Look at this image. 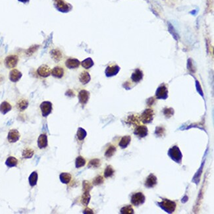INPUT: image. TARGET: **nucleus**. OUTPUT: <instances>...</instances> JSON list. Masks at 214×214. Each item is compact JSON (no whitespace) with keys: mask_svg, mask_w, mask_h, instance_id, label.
<instances>
[{"mask_svg":"<svg viewBox=\"0 0 214 214\" xmlns=\"http://www.w3.org/2000/svg\"><path fill=\"white\" fill-rule=\"evenodd\" d=\"M158 205L163 210H164L168 213H172L174 212L177 207V204L175 202L168 200V199H163V200L157 203Z\"/></svg>","mask_w":214,"mask_h":214,"instance_id":"obj_1","label":"nucleus"},{"mask_svg":"<svg viewBox=\"0 0 214 214\" xmlns=\"http://www.w3.org/2000/svg\"><path fill=\"white\" fill-rule=\"evenodd\" d=\"M168 156L174 161L181 164L183 158V154L179 148L177 146H174L168 151Z\"/></svg>","mask_w":214,"mask_h":214,"instance_id":"obj_2","label":"nucleus"},{"mask_svg":"<svg viewBox=\"0 0 214 214\" xmlns=\"http://www.w3.org/2000/svg\"><path fill=\"white\" fill-rule=\"evenodd\" d=\"M154 112L151 109H146L140 117V121L144 124L150 123L154 119Z\"/></svg>","mask_w":214,"mask_h":214,"instance_id":"obj_3","label":"nucleus"},{"mask_svg":"<svg viewBox=\"0 0 214 214\" xmlns=\"http://www.w3.org/2000/svg\"><path fill=\"white\" fill-rule=\"evenodd\" d=\"M146 200V197L144 194L141 192H138L136 193H134L131 199V202L133 206H139L140 205L143 204Z\"/></svg>","mask_w":214,"mask_h":214,"instance_id":"obj_4","label":"nucleus"},{"mask_svg":"<svg viewBox=\"0 0 214 214\" xmlns=\"http://www.w3.org/2000/svg\"><path fill=\"white\" fill-rule=\"evenodd\" d=\"M19 62V57L16 55H9L5 58L4 64L8 69H13L17 65Z\"/></svg>","mask_w":214,"mask_h":214,"instance_id":"obj_5","label":"nucleus"},{"mask_svg":"<svg viewBox=\"0 0 214 214\" xmlns=\"http://www.w3.org/2000/svg\"><path fill=\"white\" fill-rule=\"evenodd\" d=\"M55 6L57 9L62 13H67L71 9V5L65 2L63 0H55Z\"/></svg>","mask_w":214,"mask_h":214,"instance_id":"obj_6","label":"nucleus"},{"mask_svg":"<svg viewBox=\"0 0 214 214\" xmlns=\"http://www.w3.org/2000/svg\"><path fill=\"white\" fill-rule=\"evenodd\" d=\"M40 108L42 116L46 117L51 114L52 111V104L50 102H48V101H45V102H43L40 104Z\"/></svg>","mask_w":214,"mask_h":214,"instance_id":"obj_7","label":"nucleus"},{"mask_svg":"<svg viewBox=\"0 0 214 214\" xmlns=\"http://www.w3.org/2000/svg\"><path fill=\"white\" fill-rule=\"evenodd\" d=\"M134 134L140 138H144L148 134V129L145 125H138L134 128Z\"/></svg>","mask_w":214,"mask_h":214,"instance_id":"obj_8","label":"nucleus"},{"mask_svg":"<svg viewBox=\"0 0 214 214\" xmlns=\"http://www.w3.org/2000/svg\"><path fill=\"white\" fill-rule=\"evenodd\" d=\"M156 96L157 99L165 100L168 97V90L165 84H162L157 89Z\"/></svg>","mask_w":214,"mask_h":214,"instance_id":"obj_9","label":"nucleus"},{"mask_svg":"<svg viewBox=\"0 0 214 214\" xmlns=\"http://www.w3.org/2000/svg\"><path fill=\"white\" fill-rule=\"evenodd\" d=\"M120 71V67L116 64H111L109 66L107 67V68L105 71V73L106 77H114Z\"/></svg>","mask_w":214,"mask_h":214,"instance_id":"obj_10","label":"nucleus"},{"mask_svg":"<svg viewBox=\"0 0 214 214\" xmlns=\"http://www.w3.org/2000/svg\"><path fill=\"white\" fill-rule=\"evenodd\" d=\"M52 69H50V67L47 65H42L38 67L37 69V73L38 75L43 78L48 77L50 75H51Z\"/></svg>","mask_w":214,"mask_h":214,"instance_id":"obj_11","label":"nucleus"},{"mask_svg":"<svg viewBox=\"0 0 214 214\" xmlns=\"http://www.w3.org/2000/svg\"><path fill=\"white\" fill-rule=\"evenodd\" d=\"M20 138V133L16 129H11L7 135V140L10 143H15L17 142Z\"/></svg>","mask_w":214,"mask_h":214,"instance_id":"obj_12","label":"nucleus"},{"mask_svg":"<svg viewBox=\"0 0 214 214\" xmlns=\"http://www.w3.org/2000/svg\"><path fill=\"white\" fill-rule=\"evenodd\" d=\"M78 98L81 105H86L90 98V92L86 91V90H82V91H81L79 93H78Z\"/></svg>","mask_w":214,"mask_h":214,"instance_id":"obj_13","label":"nucleus"},{"mask_svg":"<svg viewBox=\"0 0 214 214\" xmlns=\"http://www.w3.org/2000/svg\"><path fill=\"white\" fill-rule=\"evenodd\" d=\"M157 184V179L154 174L151 173L150 175L146 178L144 185L146 188H154Z\"/></svg>","mask_w":214,"mask_h":214,"instance_id":"obj_14","label":"nucleus"},{"mask_svg":"<svg viewBox=\"0 0 214 214\" xmlns=\"http://www.w3.org/2000/svg\"><path fill=\"white\" fill-rule=\"evenodd\" d=\"M81 65V62L79 60L75 58H69L65 61V66L68 69H74L78 68Z\"/></svg>","mask_w":214,"mask_h":214,"instance_id":"obj_15","label":"nucleus"},{"mask_svg":"<svg viewBox=\"0 0 214 214\" xmlns=\"http://www.w3.org/2000/svg\"><path fill=\"white\" fill-rule=\"evenodd\" d=\"M22 76V74L21 71H19V70L16 69H14L10 71L9 77V80L11 82H16L21 79Z\"/></svg>","mask_w":214,"mask_h":214,"instance_id":"obj_16","label":"nucleus"},{"mask_svg":"<svg viewBox=\"0 0 214 214\" xmlns=\"http://www.w3.org/2000/svg\"><path fill=\"white\" fill-rule=\"evenodd\" d=\"M50 55H51L52 59L57 63L59 62L63 58V53L58 48L52 49L50 52Z\"/></svg>","mask_w":214,"mask_h":214,"instance_id":"obj_17","label":"nucleus"},{"mask_svg":"<svg viewBox=\"0 0 214 214\" xmlns=\"http://www.w3.org/2000/svg\"><path fill=\"white\" fill-rule=\"evenodd\" d=\"M51 75L56 78H63L65 75L64 69L61 66H56L52 70Z\"/></svg>","mask_w":214,"mask_h":214,"instance_id":"obj_18","label":"nucleus"},{"mask_svg":"<svg viewBox=\"0 0 214 214\" xmlns=\"http://www.w3.org/2000/svg\"><path fill=\"white\" fill-rule=\"evenodd\" d=\"M48 137L45 134H41L38 139V146L40 149L46 148L48 146Z\"/></svg>","mask_w":214,"mask_h":214,"instance_id":"obj_19","label":"nucleus"},{"mask_svg":"<svg viewBox=\"0 0 214 214\" xmlns=\"http://www.w3.org/2000/svg\"><path fill=\"white\" fill-rule=\"evenodd\" d=\"M28 106H29V101L25 98L20 99L16 104V108L20 111H25L28 108Z\"/></svg>","mask_w":214,"mask_h":214,"instance_id":"obj_20","label":"nucleus"},{"mask_svg":"<svg viewBox=\"0 0 214 214\" xmlns=\"http://www.w3.org/2000/svg\"><path fill=\"white\" fill-rule=\"evenodd\" d=\"M143 78V72L141 70L137 69L131 75V79L134 82H139Z\"/></svg>","mask_w":214,"mask_h":214,"instance_id":"obj_21","label":"nucleus"},{"mask_svg":"<svg viewBox=\"0 0 214 214\" xmlns=\"http://www.w3.org/2000/svg\"><path fill=\"white\" fill-rule=\"evenodd\" d=\"M91 77L88 72L83 71L81 73V75L79 76V81L82 84H84V85L88 84L90 81H91Z\"/></svg>","mask_w":214,"mask_h":214,"instance_id":"obj_22","label":"nucleus"},{"mask_svg":"<svg viewBox=\"0 0 214 214\" xmlns=\"http://www.w3.org/2000/svg\"><path fill=\"white\" fill-rule=\"evenodd\" d=\"M11 109H12V106H11V105L9 102H6V101L3 102L0 104V112L3 115L6 114L7 113L10 111Z\"/></svg>","mask_w":214,"mask_h":214,"instance_id":"obj_23","label":"nucleus"},{"mask_svg":"<svg viewBox=\"0 0 214 214\" xmlns=\"http://www.w3.org/2000/svg\"><path fill=\"white\" fill-rule=\"evenodd\" d=\"M131 141V137L130 136H125L123 137L119 141V146L122 149H125L127 148Z\"/></svg>","mask_w":214,"mask_h":214,"instance_id":"obj_24","label":"nucleus"},{"mask_svg":"<svg viewBox=\"0 0 214 214\" xmlns=\"http://www.w3.org/2000/svg\"><path fill=\"white\" fill-rule=\"evenodd\" d=\"M60 181L63 184H69L72 179L71 174L69 173H62L59 175Z\"/></svg>","mask_w":214,"mask_h":214,"instance_id":"obj_25","label":"nucleus"},{"mask_svg":"<svg viewBox=\"0 0 214 214\" xmlns=\"http://www.w3.org/2000/svg\"><path fill=\"white\" fill-rule=\"evenodd\" d=\"M91 194H90V192H88V191H84V193L81 198L82 204L84 206H87L89 204L90 200H91Z\"/></svg>","mask_w":214,"mask_h":214,"instance_id":"obj_26","label":"nucleus"},{"mask_svg":"<svg viewBox=\"0 0 214 214\" xmlns=\"http://www.w3.org/2000/svg\"><path fill=\"white\" fill-rule=\"evenodd\" d=\"M18 164V160L13 156H10L5 161V165L8 167H16Z\"/></svg>","mask_w":214,"mask_h":214,"instance_id":"obj_27","label":"nucleus"},{"mask_svg":"<svg viewBox=\"0 0 214 214\" xmlns=\"http://www.w3.org/2000/svg\"><path fill=\"white\" fill-rule=\"evenodd\" d=\"M35 154V151L32 148H26L23 150L22 152V157L24 159H30Z\"/></svg>","mask_w":214,"mask_h":214,"instance_id":"obj_28","label":"nucleus"},{"mask_svg":"<svg viewBox=\"0 0 214 214\" xmlns=\"http://www.w3.org/2000/svg\"><path fill=\"white\" fill-rule=\"evenodd\" d=\"M38 175L36 171H33L30 174V175L29 176V181L31 187H35V186L36 185L37 182H38Z\"/></svg>","mask_w":214,"mask_h":214,"instance_id":"obj_29","label":"nucleus"},{"mask_svg":"<svg viewBox=\"0 0 214 214\" xmlns=\"http://www.w3.org/2000/svg\"><path fill=\"white\" fill-rule=\"evenodd\" d=\"M100 165H101L100 160H99L98 158H95V159L91 160V161H89L88 165V168L97 169V168L100 167Z\"/></svg>","mask_w":214,"mask_h":214,"instance_id":"obj_30","label":"nucleus"},{"mask_svg":"<svg viewBox=\"0 0 214 214\" xmlns=\"http://www.w3.org/2000/svg\"><path fill=\"white\" fill-rule=\"evenodd\" d=\"M116 151H117V149L115 146L114 145H110L108 147V148L105 151V156L106 157H108V158H110V157H111L115 154Z\"/></svg>","mask_w":214,"mask_h":214,"instance_id":"obj_31","label":"nucleus"},{"mask_svg":"<svg viewBox=\"0 0 214 214\" xmlns=\"http://www.w3.org/2000/svg\"><path fill=\"white\" fill-rule=\"evenodd\" d=\"M94 61L91 58H88L86 59H84V61H82V63H81V65L82 66V67H84V68L86 69L91 68V67L94 65Z\"/></svg>","mask_w":214,"mask_h":214,"instance_id":"obj_32","label":"nucleus"},{"mask_svg":"<svg viewBox=\"0 0 214 214\" xmlns=\"http://www.w3.org/2000/svg\"><path fill=\"white\" fill-rule=\"evenodd\" d=\"M115 173V170L114 167H113L111 165H108L106 167L105 170L104 171V177L105 178H109V177H113Z\"/></svg>","mask_w":214,"mask_h":214,"instance_id":"obj_33","label":"nucleus"},{"mask_svg":"<svg viewBox=\"0 0 214 214\" xmlns=\"http://www.w3.org/2000/svg\"><path fill=\"white\" fill-rule=\"evenodd\" d=\"M86 165V160L81 156H78L75 160V167L76 168H81Z\"/></svg>","mask_w":214,"mask_h":214,"instance_id":"obj_34","label":"nucleus"},{"mask_svg":"<svg viewBox=\"0 0 214 214\" xmlns=\"http://www.w3.org/2000/svg\"><path fill=\"white\" fill-rule=\"evenodd\" d=\"M86 135H87V133L85 130H84V128H81V127L78 128L77 133V138L78 140H83L84 138H86Z\"/></svg>","mask_w":214,"mask_h":214,"instance_id":"obj_35","label":"nucleus"},{"mask_svg":"<svg viewBox=\"0 0 214 214\" xmlns=\"http://www.w3.org/2000/svg\"><path fill=\"white\" fill-rule=\"evenodd\" d=\"M120 212L122 214H133L134 213L133 208L131 205H127L123 207L120 210Z\"/></svg>","mask_w":214,"mask_h":214,"instance_id":"obj_36","label":"nucleus"},{"mask_svg":"<svg viewBox=\"0 0 214 214\" xmlns=\"http://www.w3.org/2000/svg\"><path fill=\"white\" fill-rule=\"evenodd\" d=\"M155 134L157 137H163L165 134V129L163 127H157L156 128Z\"/></svg>","mask_w":214,"mask_h":214,"instance_id":"obj_37","label":"nucleus"},{"mask_svg":"<svg viewBox=\"0 0 214 214\" xmlns=\"http://www.w3.org/2000/svg\"><path fill=\"white\" fill-rule=\"evenodd\" d=\"M127 123H129V124H133V125H139L140 123V118H138L136 116H134V115H131V116H129L128 117V119Z\"/></svg>","mask_w":214,"mask_h":214,"instance_id":"obj_38","label":"nucleus"},{"mask_svg":"<svg viewBox=\"0 0 214 214\" xmlns=\"http://www.w3.org/2000/svg\"><path fill=\"white\" fill-rule=\"evenodd\" d=\"M104 177L101 175H98L93 179L92 184L94 186L101 185L104 183Z\"/></svg>","mask_w":214,"mask_h":214,"instance_id":"obj_39","label":"nucleus"},{"mask_svg":"<svg viewBox=\"0 0 214 214\" xmlns=\"http://www.w3.org/2000/svg\"><path fill=\"white\" fill-rule=\"evenodd\" d=\"M93 188V184L88 181H84L82 183V189L83 191H88L90 192Z\"/></svg>","mask_w":214,"mask_h":214,"instance_id":"obj_40","label":"nucleus"},{"mask_svg":"<svg viewBox=\"0 0 214 214\" xmlns=\"http://www.w3.org/2000/svg\"><path fill=\"white\" fill-rule=\"evenodd\" d=\"M39 48V46L38 45H34V46H31L29 49H27L26 51V54L28 55V56H30L32 55H33L34 54H35Z\"/></svg>","mask_w":214,"mask_h":214,"instance_id":"obj_41","label":"nucleus"},{"mask_svg":"<svg viewBox=\"0 0 214 214\" xmlns=\"http://www.w3.org/2000/svg\"><path fill=\"white\" fill-rule=\"evenodd\" d=\"M163 114L165 116L166 118H170L171 117H172L174 115V109L171 108H165L163 110Z\"/></svg>","mask_w":214,"mask_h":214,"instance_id":"obj_42","label":"nucleus"},{"mask_svg":"<svg viewBox=\"0 0 214 214\" xmlns=\"http://www.w3.org/2000/svg\"><path fill=\"white\" fill-rule=\"evenodd\" d=\"M168 27H169V31H170L172 34V35L173 36V37L177 40L178 38H179V36L177 35V33L175 32V30H174V29L172 26V25L171 23H168Z\"/></svg>","mask_w":214,"mask_h":214,"instance_id":"obj_43","label":"nucleus"},{"mask_svg":"<svg viewBox=\"0 0 214 214\" xmlns=\"http://www.w3.org/2000/svg\"><path fill=\"white\" fill-rule=\"evenodd\" d=\"M83 213H85V214H93L94 212L92 211V209L89 207H86L85 210L83 211Z\"/></svg>","mask_w":214,"mask_h":214,"instance_id":"obj_44","label":"nucleus"},{"mask_svg":"<svg viewBox=\"0 0 214 214\" xmlns=\"http://www.w3.org/2000/svg\"><path fill=\"white\" fill-rule=\"evenodd\" d=\"M65 94H66V95H67V96H69V97H74L75 96V93L73 92L72 90H69V91L66 92Z\"/></svg>","mask_w":214,"mask_h":214,"instance_id":"obj_45","label":"nucleus"},{"mask_svg":"<svg viewBox=\"0 0 214 214\" xmlns=\"http://www.w3.org/2000/svg\"><path fill=\"white\" fill-rule=\"evenodd\" d=\"M154 102H155V99H154V98H149L148 100V102H147V103H148V105H153Z\"/></svg>","mask_w":214,"mask_h":214,"instance_id":"obj_46","label":"nucleus"},{"mask_svg":"<svg viewBox=\"0 0 214 214\" xmlns=\"http://www.w3.org/2000/svg\"><path fill=\"white\" fill-rule=\"evenodd\" d=\"M3 80H4V77H3V76L2 75H0V84H1L3 82Z\"/></svg>","mask_w":214,"mask_h":214,"instance_id":"obj_47","label":"nucleus"},{"mask_svg":"<svg viewBox=\"0 0 214 214\" xmlns=\"http://www.w3.org/2000/svg\"><path fill=\"white\" fill-rule=\"evenodd\" d=\"M19 2H22V3H28L29 2V0H19Z\"/></svg>","mask_w":214,"mask_h":214,"instance_id":"obj_48","label":"nucleus"},{"mask_svg":"<svg viewBox=\"0 0 214 214\" xmlns=\"http://www.w3.org/2000/svg\"><path fill=\"white\" fill-rule=\"evenodd\" d=\"M54 1H55V0H54Z\"/></svg>","mask_w":214,"mask_h":214,"instance_id":"obj_49","label":"nucleus"}]
</instances>
